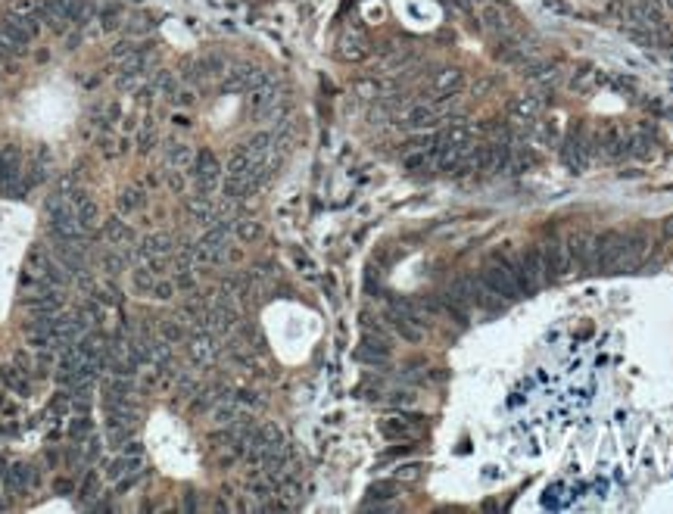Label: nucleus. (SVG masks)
<instances>
[{"instance_id":"6ab92c4d","label":"nucleus","mask_w":673,"mask_h":514,"mask_svg":"<svg viewBox=\"0 0 673 514\" xmlns=\"http://www.w3.org/2000/svg\"><path fill=\"white\" fill-rule=\"evenodd\" d=\"M134 470H143V455H122V452H118V455L106 465V477L122 480L128 474H134Z\"/></svg>"},{"instance_id":"c9c22d12","label":"nucleus","mask_w":673,"mask_h":514,"mask_svg":"<svg viewBox=\"0 0 673 514\" xmlns=\"http://www.w3.org/2000/svg\"><path fill=\"white\" fill-rule=\"evenodd\" d=\"M168 100H172L175 106H191V103L197 100V94H193L191 88H175L172 94H168Z\"/></svg>"},{"instance_id":"58836bf2","label":"nucleus","mask_w":673,"mask_h":514,"mask_svg":"<svg viewBox=\"0 0 673 514\" xmlns=\"http://www.w3.org/2000/svg\"><path fill=\"white\" fill-rule=\"evenodd\" d=\"M134 50H141L138 44H134V41H118V44L113 47V56H116V59H125V56H131Z\"/></svg>"},{"instance_id":"4be33fe9","label":"nucleus","mask_w":673,"mask_h":514,"mask_svg":"<svg viewBox=\"0 0 673 514\" xmlns=\"http://www.w3.org/2000/svg\"><path fill=\"white\" fill-rule=\"evenodd\" d=\"M4 483L10 486L13 493H25L31 486V470L29 465H10V468H4Z\"/></svg>"},{"instance_id":"20e7f679","label":"nucleus","mask_w":673,"mask_h":514,"mask_svg":"<svg viewBox=\"0 0 673 514\" xmlns=\"http://www.w3.org/2000/svg\"><path fill=\"white\" fill-rule=\"evenodd\" d=\"M540 253H542V262H546V278L549 281H558V278H565V274L574 271L567 243H561V240H546V243L540 246Z\"/></svg>"},{"instance_id":"2f4dec72","label":"nucleus","mask_w":673,"mask_h":514,"mask_svg":"<svg viewBox=\"0 0 673 514\" xmlns=\"http://www.w3.org/2000/svg\"><path fill=\"white\" fill-rule=\"evenodd\" d=\"M4 377H6V387H10V390H16L19 396H29V381H25V377L16 371V368H6Z\"/></svg>"},{"instance_id":"6e6552de","label":"nucleus","mask_w":673,"mask_h":514,"mask_svg":"<svg viewBox=\"0 0 673 514\" xmlns=\"http://www.w3.org/2000/svg\"><path fill=\"white\" fill-rule=\"evenodd\" d=\"M567 253H570L574 268H583V271H595V268H599V259H595V237L574 234L567 240Z\"/></svg>"},{"instance_id":"f257e3e1","label":"nucleus","mask_w":673,"mask_h":514,"mask_svg":"<svg viewBox=\"0 0 673 514\" xmlns=\"http://www.w3.org/2000/svg\"><path fill=\"white\" fill-rule=\"evenodd\" d=\"M642 253H645L642 237H629V234H620V231H608V234L595 237V259H599V268L604 271L636 268Z\"/></svg>"},{"instance_id":"f704fd0d","label":"nucleus","mask_w":673,"mask_h":514,"mask_svg":"<svg viewBox=\"0 0 673 514\" xmlns=\"http://www.w3.org/2000/svg\"><path fill=\"white\" fill-rule=\"evenodd\" d=\"M175 281H156V287H153V293L150 296H156L159 303H166V299H172L175 296Z\"/></svg>"},{"instance_id":"49530a36","label":"nucleus","mask_w":673,"mask_h":514,"mask_svg":"<svg viewBox=\"0 0 673 514\" xmlns=\"http://www.w3.org/2000/svg\"><path fill=\"white\" fill-rule=\"evenodd\" d=\"M84 499H91V495H93V499H97V477H88V483H84Z\"/></svg>"},{"instance_id":"f8f14e48","label":"nucleus","mask_w":673,"mask_h":514,"mask_svg":"<svg viewBox=\"0 0 673 514\" xmlns=\"http://www.w3.org/2000/svg\"><path fill=\"white\" fill-rule=\"evenodd\" d=\"M172 253H175L172 237H168V234H150V237H143L138 256H141V262H143V259H168Z\"/></svg>"},{"instance_id":"864d4df0","label":"nucleus","mask_w":673,"mask_h":514,"mask_svg":"<svg viewBox=\"0 0 673 514\" xmlns=\"http://www.w3.org/2000/svg\"><path fill=\"white\" fill-rule=\"evenodd\" d=\"M0 508H6V502H4V499H0Z\"/></svg>"},{"instance_id":"dca6fc26","label":"nucleus","mask_w":673,"mask_h":514,"mask_svg":"<svg viewBox=\"0 0 673 514\" xmlns=\"http://www.w3.org/2000/svg\"><path fill=\"white\" fill-rule=\"evenodd\" d=\"M624 16L629 22H639V25H658L661 22L658 6H652L649 0H629V4L624 6Z\"/></svg>"},{"instance_id":"aec40b11","label":"nucleus","mask_w":673,"mask_h":514,"mask_svg":"<svg viewBox=\"0 0 673 514\" xmlns=\"http://www.w3.org/2000/svg\"><path fill=\"white\" fill-rule=\"evenodd\" d=\"M511 113H515L517 122H536L540 113H542V100L533 97V94H524L521 100L511 103Z\"/></svg>"},{"instance_id":"37998d69","label":"nucleus","mask_w":673,"mask_h":514,"mask_svg":"<svg viewBox=\"0 0 673 514\" xmlns=\"http://www.w3.org/2000/svg\"><path fill=\"white\" fill-rule=\"evenodd\" d=\"M168 187H172L175 193H181V191H184V178H181V171L168 168Z\"/></svg>"},{"instance_id":"9b49d317","label":"nucleus","mask_w":673,"mask_h":514,"mask_svg":"<svg viewBox=\"0 0 673 514\" xmlns=\"http://www.w3.org/2000/svg\"><path fill=\"white\" fill-rule=\"evenodd\" d=\"M103 240L109 246H116V250H128V246L138 240V234H134V228L125 225L122 218H109L103 225Z\"/></svg>"},{"instance_id":"603ef678","label":"nucleus","mask_w":673,"mask_h":514,"mask_svg":"<svg viewBox=\"0 0 673 514\" xmlns=\"http://www.w3.org/2000/svg\"><path fill=\"white\" fill-rule=\"evenodd\" d=\"M66 490H72V483H66V480H59V483H56V493H66Z\"/></svg>"},{"instance_id":"2eb2a0df","label":"nucleus","mask_w":673,"mask_h":514,"mask_svg":"<svg viewBox=\"0 0 673 514\" xmlns=\"http://www.w3.org/2000/svg\"><path fill=\"white\" fill-rule=\"evenodd\" d=\"M193 150L187 147L184 141H168L166 143V168H175V171H187L193 166Z\"/></svg>"},{"instance_id":"3c124183","label":"nucleus","mask_w":673,"mask_h":514,"mask_svg":"<svg viewBox=\"0 0 673 514\" xmlns=\"http://www.w3.org/2000/svg\"><path fill=\"white\" fill-rule=\"evenodd\" d=\"M664 237L673 240V216H670V218H664Z\"/></svg>"},{"instance_id":"412c9836","label":"nucleus","mask_w":673,"mask_h":514,"mask_svg":"<svg viewBox=\"0 0 673 514\" xmlns=\"http://www.w3.org/2000/svg\"><path fill=\"white\" fill-rule=\"evenodd\" d=\"M599 147L608 153V156H624V153H629V137L620 131V128H608V131L602 134Z\"/></svg>"},{"instance_id":"f3484780","label":"nucleus","mask_w":673,"mask_h":514,"mask_svg":"<svg viewBox=\"0 0 673 514\" xmlns=\"http://www.w3.org/2000/svg\"><path fill=\"white\" fill-rule=\"evenodd\" d=\"M241 418H246V411L241 408V402L237 399H218L216 405H212V421H216L218 427H231L237 424Z\"/></svg>"},{"instance_id":"79ce46f5","label":"nucleus","mask_w":673,"mask_h":514,"mask_svg":"<svg viewBox=\"0 0 673 514\" xmlns=\"http://www.w3.org/2000/svg\"><path fill=\"white\" fill-rule=\"evenodd\" d=\"M103 29H106V31H113V29H122V13H116V10H106V13H103Z\"/></svg>"},{"instance_id":"4468645a","label":"nucleus","mask_w":673,"mask_h":514,"mask_svg":"<svg viewBox=\"0 0 673 514\" xmlns=\"http://www.w3.org/2000/svg\"><path fill=\"white\" fill-rule=\"evenodd\" d=\"M275 143L278 141H275V134H271V131H259V134H253L250 141L243 143V150L250 153L253 162H265V159L275 156Z\"/></svg>"},{"instance_id":"ea45409f","label":"nucleus","mask_w":673,"mask_h":514,"mask_svg":"<svg viewBox=\"0 0 673 514\" xmlns=\"http://www.w3.org/2000/svg\"><path fill=\"white\" fill-rule=\"evenodd\" d=\"M103 268H106V271H113V274H116V271H122V268H125V256L106 253V256H103Z\"/></svg>"},{"instance_id":"473e14b6","label":"nucleus","mask_w":673,"mask_h":514,"mask_svg":"<svg viewBox=\"0 0 673 514\" xmlns=\"http://www.w3.org/2000/svg\"><path fill=\"white\" fill-rule=\"evenodd\" d=\"M128 436H131V430H128V424H122V421H109V427H106V440H109V443L118 445V443H125Z\"/></svg>"},{"instance_id":"5fc2aeb1","label":"nucleus","mask_w":673,"mask_h":514,"mask_svg":"<svg viewBox=\"0 0 673 514\" xmlns=\"http://www.w3.org/2000/svg\"><path fill=\"white\" fill-rule=\"evenodd\" d=\"M664 4H667V6H673V0H664Z\"/></svg>"},{"instance_id":"7ed1b4c3","label":"nucleus","mask_w":673,"mask_h":514,"mask_svg":"<svg viewBox=\"0 0 673 514\" xmlns=\"http://www.w3.org/2000/svg\"><path fill=\"white\" fill-rule=\"evenodd\" d=\"M218 181H221V166H218L216 153L200 150L197 159H193V187H197V193L212 196L218 191Z\"/></svg>"},{"instance_id":"393cba45","label":"nucleus","mask_w":673,"mask_h":514,"mask_svg":"<svg viewBox=\"0 0 673 514\" xmlns=\"http://www.w3.org/2000/svg\"><path fill=\"white\" fill-rule=\"evenodd\" d=\"M143 203H147V193L138 191V187H125V191L116 196V209L122 212V216H128V212H134V209H141Z\"/></svg>"},{"instance_id":"39448f33","label":"nucleus","mask_w":673,"mask_h":514,"mask_svg":"<svg viewBox=\"0 0 673 514\" xmlns=\"http://www.w3.org/2000/svg\"><path fill=\"white\" fill-rule=\"evenodd\" d=\"M442 119V109L437 103H415V106L405 109L403 116V128L408 131H430V128H437Z\"/></svg>"},{"instance_id":"a878e982","label":"nucleus","mask_w":673,"mask_h":514,"mask_svg":"<svg viewBox=\"0 0 673 514\" xmlns=\"http://www.w3.org/2000/svg\"><path fill=\"white\" fill-rule=\"evenodd\" d=\"M340 56H343V59H353V63H359V59L368 56V44H365L359 34H346V38L340 41Z\"/></svg>"},{"instance_id":"4c0bfd02","label":"nucleus","mask_w":673,"mask_h":514,"mask_svg":"<svg viewBox=\"0 0 673 514\" xmlns=\"http://www.w3.org/2000/svg\"><path fill=\"white\" fill-rule=\"evenodd\" d=\"M483 19H487L490 29H496V31H505V16H502L499 10H492V6H487L483 10Z\"/></svg>"},{"instance_id":"09e8293b","label":"nucleus","mask_w":673,"mask_h":514,"mask_svg":"<svg viewBox=\"0 0 673 514\" xmlns=\"http://www.w3.org/2000/svg\"><path fill=\"white\" fill-rule=\"evenodd\" d=\"M393 402H396V405H412L415 396H412V393H399V396H393Z\"/></svg>"},{"instance_id":"de8ad7c7","label":"nucleus","mask_w":673,"mask_h":514,"mask_svg":"<svg viewBox=\"0 0 673 514\" xmlns=\"http://www.w3.org/2000/svg\"><path fill=\"white\" fill-rule=\"evenodd\" d=\"M181 508L184 511H197V493H187L184 502H181Z\"/></svg>"},{"instance_id":"5701e85b","label":"nucleus","mask_w":673,"mask_h":514,"mask_svg":"<svg viewBox=\"0 0 673 514\" xmlns=\"http://www.w3.org/2000/svg\"><path fill=\"white\" fill-rule=\"evenodd\" d=\"M156 333H159V340H166L168 346L172 343H181L187 337V331H184V318L178 315V318H163L156 324Z\"/></svg>"},{"instance_id":"a211bd4d","label":"nucleus","mask_w":673,"mask_h":514,"mask_svg":"<svg viewBox=\"0 0 673 514\" xmlns=\"http://www.w3.org/2000/svg\"><path fill=\"white\" fill-rule=\"evenodd\" d=\"M246 100H250L253 113H268V109L278 103V84L271 81V84H262V88L246 91Z\"/></svg>"},{"instance_id":"ddd939ff","label":"nucleus","mask_w":673,"mask_h":514,"mask_svg":"<svg viewBox=\"0 0 673 514\" xmlns=\"http://www.w3.org/2000/svg\"><path fill=\"white\" fill-rule=\"evenodd\" d=\"M589 150H592V143H586V137L574 134V137H570V141L565 143V162H567L570 168L583 171L586 166H589Z\"/></svg>"},{"instance_id":"423d86ee","label":"nucleus","mask_w":673,"mask_h":514,"mask_svg":"<svg viewBox=\"0 0 673 514\" xmlns=\"http://www.w3.org/2000/svg\"><path fill=\"white\" fill-rule=\"evenodd\" d=\"M508 159H511V150H508V143L499 137V141H490V143H480V147H477L474 168H480V171H502L508 166Z\"/></svg>"},{"instance_id":"9d476101","label":"nucleus","mask_w":673,"mask_h":514,"mask_svg":"<svg viewBox=\"0 0 673 514\" xmlns=\"http://www.w3.org/2000/svg\"><path fill=\"white\" fill-rule=\"evenodd\" d=\"M69 203H72V209H75V216H79L84 231H91L93 225H97V203H93V196L84 191V187L69 191Z\"/></svg>"},{"instance_id":"c03bdc74","label":"nucleus","mask_w":673,"mask_h":514,"mask_svg":"<svg viewBox=\"0 0 673 514\" xmlns=\"http://www.w3.org/2000/svg\"><path fill=\"white\" fill-rule=\"evenodd\" d=\"M234 399H237V402H246V405H259V402H262L253 390H237V396H234Z\"/></svg>"},{"instance_id":"b1692460","label":"nucleus","mask_w":673,"mask_h":514,"mask_svg":"<svg viewBox=\"0 0 673 514\" xmlns=\"http://www.w3.org/2000/svg\"><path fill=\"white\" fill-rule=\"evenodd\" d=\"M390 324H393V331L399 333V337H405L408 343H421V337H424L421 324H415V321L403 318V315L393 312V308H390Z\"/></svg>"},{"instance_id":"0eeeda50","label":"nucleus","mask_w":673,"mask_h":514,"mask_svg":"<svg viewBox=\"0 0 673 514\" xmlns=\"http://www.w3.org/2000/svg\"><path fill=\"white\" fill-rule=\"evenodd\" d=\"M187 353H191V362L197 365V368H209L212 362H216V356H218V343H216V333H209V331H200L193 333L191 340H187Z\"/></svg>"},{"instance_id":"cd10ccee","label":"nucleus","mask_w":673,"mask_h":514,"mask_svg":"<svg viewBox=\"0 0 673 514\" xmlns=\"http://www.w3.org/2000/svg\"><path fill=\"white\" fill-rule=\"evenodd\" d=\"M234 234L241 243H255V240L262 237V225L255 218H241V221H234Z\"/></svg>"},{"instance_id":"7c9ffc66","label":"nucleus","mask_w":673,"mask_h":514,"mask_svg":"<svg viewBox=\"0 0 673 514\" xmlns=\"http://www.w3.org/2000/svg\"><path fill=\"white\" fill-rule=\"evenodd\" d=\"M405 168H408V171H430L433 162H430V156H427V150L408 153V156H405Z\"/></svg>"},{"instance_id":"f03ea898","label":"nucleus","mask_w":673,"mask_h":514,"mask_svg":"<svg viewBox=\"0 0 673 514\" xmlns=\"http://www.w3.org/2000/svg\"><path fill=\"white\" fill-rule=\"evenodd\" d=\"M480 278H483V284H487L499 299H505V303H515L517 296H524V293H521V287H517L515 271H511V265H508L505 259H492V262H487V268H483Z\"/></svg>"},{"instance_id":"a19ab883","label":"nucleus","mask_w":673,"mask_h":514,"mask_svg":"<svg viewBox=\"0 0 673 514\" xmlns=\"http://www.w3.org/2000/svg\"><path fill=\"white\" fill-rule=\"evenodd\" d=\"M122 455H143V443L134 440V436H128L122 443Z\"/></svg>"},{"instance_id":"e433bc0d","label":"nucleus","mask_w":673,"mask_h":514,"mask_svg":"<svg viewBox=\"0 0 673 514\" xmlns=\"http://www.w3.org/2000/svg\"><path fill=\"white\" fill-rule=\"evenodd\" d=\"M418 477H421V465H418V461H408V465L396 468V474H393V480H418Z\"/></svg>"},{"instance_id":"c85d7f7f","label":"nucleus","mask_w":673,"mask_h":514,"mask_svg":"<svg viewBox=\"0 0 673 514\" xmlns=\"http://www.w3.org/2000/svg\"><path fill=\"white\" fill-rule=\"evenodd\" d=\"M380 430H383V436H390V440H403V436H412V424L403 421V418H383Z\"/></svg>"},{"instance_id":"1a4fd4ad","label":"nucleus","mask_w":673,"mask_h":514,"mask_svg":"<svg viewBox=\"0 0 673 514\" xmlns=\"http://www.w3.org/2000/svg\"><path fill=\"white\" fill-rule=\"evenodd\" d=\"M462 81H465L462 69H455V66H446V69H440V72L430 79V94H433V97H437V100L455 97V94H458V88H462Z\"/></svg>"},{"instance_id":"bb28decb","label":"nucleus","mask_w":673,"mask_h":514,"mask_svg":"<svg viewBox=\"0 0 673 514\" xmlns=\"http://www.w3.org/2000/svg\"><path fill=\"white\" fill-rule=\"evenodd\" d=\"M156 281H159V274L153 271V268H134V271H131V287H134V293H141V296L153 293Z\"/></svg>"},{"instance_id":"8fccbe9b","label":"nucleus","mask_w":673,"mask_h":514,"mask_svg":"<svg viewBox=\"0 0 673 514\" xmlns=\"http://www.w3.org/2000/svg\"><path fill=\"white\" fill-rule=\"evenodd\" d=\"M293 262H296V265H300V268H303V271H309V268H312V262H309V259H305V256H303V253H293Z\"/></svg>"},{"instance_id":"a18cd8bd","label":"nucleus","mask_w":673,"mask_h":514,"mask_svg":"<svg viewBox=\"0 0 673 514\" xmlns=\"http://www.w3.org/2000/svg\"><path fill=\"white\" fill-rule=\"evenodd\" d=\"M91 427H93V424L88 421V418H81V421H75V424L69 427V433H72V436H81V433H88Z\"/></svg>"},{"instance_id":"c756f323","label":"nucleus","mask_w":673,"mask_h":514,"mask_svg":"<svg viewBox=\"0 0 673 514\" xmlns=\"http://www.w3.org/2000/svg\"><path fill=\"white\" fill-rule=\"evenodd\" d=\"M399 495V486L396 480H383V483H374L368 490V499L371 502H387V499H396Z\"/></svg>"},{"instance_id":"72a5a7b5","label":"nucleus","mask_w":673,"mask_h":514,"mask_svg":"<svg viewBox=\"0 0 673 514\" xmlns=\"http://www.w3.org/2000/svg\"><path fill=\"white\" fill-rule=\"evenodd\" d=\"M153 143H156V128H153V122H147V128H143L141 137H138V150H141V153H150Z\"/></svg>"}]
</instances>
